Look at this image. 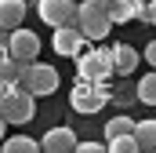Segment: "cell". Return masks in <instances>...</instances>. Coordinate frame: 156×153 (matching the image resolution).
Masks as SVG:
<instances>
[{
  "label": "cell",
  "mask_w": 156,
  "mask_h": 153,
  "mask_svg": "<svg viewBox=\"0 0 156 153\" xmlns=\"http://www.w3.org/2000/svg\"><path fill=\"white\" fill-rule=\"evenodd\" d=\"M105 102H109L105 80H83V76H76V88H73V95H69V106H73L76 113H98Z\"/></svg>",
  "instance_id": "1"
},
{
  "label": "cell",
  "mask_w": 156,
  "mask_h": 153,
  "mask_svg": "<svg viewBox=\"0 0 156 153\" xmlns=\"http://www.w3.org/2000/svg\"><path fill=\"white\" fill-rule=\"evenodd\" d=\"M109 73H116L113 62V47H94V51H80L76 55V76L83 80H109Z\"/></svg>",
  "instance_id": "2"
},
{
  "label": "cell",
  "mask_w": 156,
  "mask_h": 153,
  "mask_svg": "<svg viewBox=\"0 0 156 153\" xmlns=\"http://www.w3.org/2000/svg\"><path fill=\"white\" fill-rule=\"evenodd\" d=\"M76 26L83 29V37H87V40H105V37H109V29H113V18H109L105 7H94V4L80 0V7H76Z\"/></svg>",
  "instance_id": "3"
},
{
  "label": "cell",
  "mask_w": 156,
  "mask_h": 153,
  "mask_svg": "<svg viewBox=\"0 0 156 153\" xmlns=\"http://www.w3.org/2000/svg\"><path fill=\"white\" fill-rule=\"evenodd\" d=\"M22 84L33 91V95H55V88H58V69L55 66H44V62H26V73H22Z\"/></svg>",
  "instance_id": "4"
},
{
  "label": "cell",
  "mask_w": 156,
  "mask_h": 153,
  "mask_svg": "<svg viewBox=\"0 0 156 153\" xmlns=\"http://www.w3.org/2000/svg\"><path fill=\"white\" fill-rule=\"evenodd\" d=\"M76 0H37V15L55 29V26H69L76 22Z\"/></svg>",
  "instance_id": "5"
},
{
  "label": "cell",
  "mask_w": 156,
  "mask_h": 153,
  "mask_svg": "<svg viewBox=\"0 0 156 153\" xmlns=\"http://www.w3.org/2000/svg\"><path fill=\"white\" fill-rule=\"evenodd\" d=\"M83 29H80L76 22H69V26H55V37H51V47H55V55H66V58H76L80 47H83Z\"/></svg>",
  "instance_id": "6"
},
{
  "label": "cell",
  "mask_w": 156,
  "mask_h": 153,
  "mask_svg": "<svg viewBox=\"0 0 156 153\" xmlns=\"http://www.w3.org/2000/svg\"><path fill=\"white\" fill-rule=\"evenodd\" d=\"M7 51L18 58V62H33L40 55V37L33 29H26V26H18V29H11V40H7Z\"/></svg>",
  "instance_id": "7"
},
{
  "label": "cell",
  "mask_w": 156,
  "mask_h": 153,
  "mask_svg": "<svg viewBox=\"0 0 156 153\" xmlns=\"http://www.w3.org/2000/svg\"><path fill=\"white\" fill-rule=\"evenodd\" d=\"M40 150H47V153H73L76 150V135L69 128H51L40 139Z\"/></svg>",
  "instance_id": "8"
},
{
  "label": "cell",
  "mask_w": 156,
  "mask_h": 153,
  "mask_svg": "<svg viewBox=\"0 0 156 153\" xmlns=\"http://www.w3.org/2000/svg\"><path fill=\"white\" fill-rule=\"evenodd\" d=\"M109 18H113V26H123L131 18L145 22V4L142 0H109Z\"/></svg>",
  "instance_id": "9"
},
{
  "label": "cell",
  "mask_w": 156,
  "mask_h": 153,
  "mask_svg": "<svg viewBox=\"0 0 156 153\" xmlns=\"http://www.w3.org/2000/svg\"><path fill=\"white\" fill-rule=\"evenodd\" d=\"M26 18V0H0V26L4 29H18Z\"/></svg>",
  "instance_id": "10"
},
{
  "label": "cell",
  "mask_w": 156,
  "mask_h": 153,
  "mask_svg": "<svg viewBox=\"0 0 156 153\" xmlns=\"http://www.w3.org/2000/svg\"><path fill=\"white\" fill-rule=\"evenodd\" d=\"M113 62H116V73H134L138 69V51L131 44H116L113 47Z\"/></svg>",
  "instance_id": "11"
},
{
  "label": "cell",
  "mask_w": 156,
  "mask_h": 153,
  "mask_svg": "<svg viewBox=\"0 0 156 153\" xmlns=\"http://www.w3.org/2000/svg\"><path fill=\"white\" fill-rule=\"evenodd\" d=\"M134 139L142 150H156V120H138L134 124Z\"/></svg>",
  "instance_id": "12"
},
{
  "label": "cell",
  "mask_w": 156,
  "mask_h": 153,
  "mask_svg": "<svg viewBox=\"0 0 156 153\" xmlns=\"http://www.w3.org/2000/svg\"><path fill=\"white\" fill-rule=\"evenodd\" d=\"M105 142H109V153H134V150H142V146H138V139H134V131L113 135V139H105Z\"/></svg>",
  "instance_id": "13"
},
{
  "label": "cell",
  "mask_w": 156,
  "mask_h": 153,
  "mask_svg": "<svg viewBox=\"0 0 156 153\" xmlns=\"http://www.w3.org/2000/svg\"><path fill=\"white\" fill-rule=\"evenodd\" d=\"M4 150L7 153H37L40 142L37 139H26V135H15V139H4Z\"/></svg>",
  "instance_id": "14"
},
{
  "label": "cell",
  "mask_w": 156,
  "mask_h": 153,
  "mask_svg": "<svg viewBox=\"0 0 156 153\" xmlns=\"http://www.w3.org/2000/svg\"><path fill=\"white\" fill-rule=\"evenodd\" d=\"M138 99H142L145 106H156V69L138 80Z\"/></svg>",
  "instance_id": "15"
},
{
  "label": "cell",
  "mask_w": 156,
  "mask_h": 153,
  "mask_svg": "<svg viewBox=\"0 0 156 153\" xmlns=\"http://www.w3.org/2000/svg\"><path fill=\"white\" fill-rule=\"evenodd\" d=\"M123 131H134V120H131V117H113V120L105 124V139H113V135H123Z\"/></svg>",
  "instance_id": "16"
},
{
  "label": "cell",
  "mask_w": 156,
  "mask_h": 153,
  "mask_svg": "<svg viewBox=\"0 0 156 153\" xmlns=\"http://www.w3.org/2000/svg\"><path fill=\"white\" fill-rule=\"evenodd\" d=\"M80 153H109V142H76Z\"/></svg>",
  "instance_id": "17"
},
{
  "label": "cell",
  "mask_w": 156,
  "mask_h": 153,
  "mask_svg": "<svg viewBox=\"0 0 156 153\" xmlns=\"http://www.w3.org/2000/svg\"><path fill=\"white\" fill-rule=\"evenodd\" d=\"M145 62L156 69V40H149V47H145Z\"/></svg>",
  "instance_id": "18"
},
{
  "label": "cell",
  "mask_w": 156,
  "mask_h": 153,
  "mask_svg": "<svg viewBox=\"0 0 156 153\" xmlns=\"http://www.w3.org/2000/svg\"><path fill=\"white\" fill-rule=\"evenodd\" d=\"M145 22H153V26H156V0H153V4H145Z\"/></svg>",
  "instance_id": "19"
},
{
  "label": "cell",
  "mask_w": 156,
  "mask_h": 153,
  "mask_svg": "<svg viewBox=\"0 0 156 153\" xmlns=\"http://www.w3.org/2000/svg\"><path fill=\"white\" fill-rule=\"evenodd\" d=\"M7 40H11V29H4V26H0V47H7Z\"/></svg>",
  "instance_id": "20"
},
{
  "label": "cell",
  "mask_w": 156,
  "mask_h": 153,
  "mask_svg": "<svg viewBox=\"0 0 156 153\" xmlns=\"http://www.w3.org/2000/svg\"><path fill=\"white\" fill-rule=\"evenodd\" d=\"M4 131H7V117L0 113V142H4Z\"/></svg>",
  "instance_id": "21"
},
{
  "label": "cell",
  "mask_w": 156,
  "mask_h": 153,
  "mask_svg": "<svg viewBox=\"0 0 156 153\" xmlns=\"http://www.w3.org/2000/svg\"><path fill=\"white\" fill-rule=\"evenodd\" d=\"M76 4H80V0H76Z\"/></svg>",
  "instance_id": "22"
}]
</instances>
